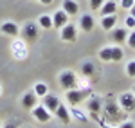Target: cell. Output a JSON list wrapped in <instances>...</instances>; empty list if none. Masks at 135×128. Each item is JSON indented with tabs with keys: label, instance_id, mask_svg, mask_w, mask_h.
Listing matches in <instances>:
<instances>
[{
	"label": "cell",
	"instance_id": "obj_15",
	"mask_svg": "<svg viewBox=\"0 0 135 128\" xmlns=\"http://www.w3.org/2000/svg\"><path fill=\"white\" fill-rule=\"evenodd\" d=\"M0 31L4 32L6 36H18L20 34V29H18V25L15 22H4L2 27H0Z\"/></svg>",
	"mask_w": 135,
	"mask_h": 128
},
{
	"label": "cell",
	"instance_id": "obj_26",
	"mask_svg": "<svg viewBox=\"0 0 135 128\" xmlns=\"http://www.w3.org/2000/svg\"><path fill=\"white\" fill-rule=\"evenodd\" d=\"M92 119H94V121H97V123L101 125V128H114V126H112V125H106L104 121H101V119L97 117V114H92Z\"/></svg>",
	"mask_w": 135,
	"mask_h": 128
},
{
	"label": "cell",
	"instance_id": "obj_19",
	"mask_svg": "<svg viewBox=\"0 0 135 128\" xmlns=\"http://www.w3.org/2000/svg\"><path fill=\"white\" fill-rule=\"evenodd\" d=\"M101 15H103V16H106V15H115V11H117V4H115L114 0H108V2H106V0H104V4L103 6H101Z\"/></svg>",
	"mask_w": 135,
	"mask_h": 128
},
{
	"label": "cell",
	"instance_id": "obj_23",
	"mask_svg": "<svg viewBox=\"0 0 135 128\" xmlns=\"http://www.w3.org/2000/svg\"><path fill=\"white\" fill-rule=\"evenodd\" d=\"M126 74L130 76V78H135V60L126 65Z\"/></svg>",
	"mask_w": 135,
	"mask_h": 128
},
{
	"label": "cell",
	"instance_id": "obj_12",
	"mask_svg": "<svg viewBox=\"0 0 135 128\" xmlns=\"http://www.w3.org/2000/svg\"><path fill=\"white\" fill-rule=\"evenodd\" d=\"M36 105H38V96L34 92H27V94L22 96V107L25 110H32Z\"/></svg>",
	"mask_w": 135,
	"mask_h": 128
},
{
	"label": "cell",
	"instance_id": "obj_25",
	"mask_svg": "<svg viewBox=\"0 0 135 128\" xmlns=\"http://www.w3.org/2000/svg\"><path fill=\"white\" fill-rule=\"evenodd\" d=\"M103 4H104V0H90V9H94V11H99Z\"/></svg>",
	"mask_w": 135,
	"mask_h": 128
},
{
	"label": "cell",
	"instance_id": "obj_7",
	"mask_svg": "<svg viewBox=\"0 0 135 128\" xmlns=\"http://www.w3.org/2000/svg\"><path fill=\"white\" fill-rule=\"evenodd\" d=\"M108 32H110V40L114 43H124L126 38H128V29L126 27H114Z\"/></svg>",
	"mask_w": 135,
	"mask_h": 128
},
{
	"label": "cell",
	"instance_id": "obj_30",
	"mask_svg": "<svg viewBox=\"0 0 135 128\" xmlns=\"http://www.w3.org/2000/svg\"><path fill=\"white\" fill-rule=\"evenodd\" d=\"M74 116H76V117L79 119V121H83V123H86V117H85V116L81 114V112H78V110H74Z\"/></svg>",
	"mask_w": 135,
	"mask_h": 128
},
{
	"label": "cell",
	"instance_id": "obj_1",
	"mask_svg": "<svg viewBox=\"0 0 135 128\" xmlns=\"http://www.w3.org/2000/svg\"><path fill=\"white\" fill-rule=\"evenodd\" d=\"M103 116H104V121L106 123H117V121H121L123 117H126L124 114H123V108L119 107L117 103H106L103 107Z\"/></svg>",
	"mask_w": 135,
	"mask_h": 128
},
{
	"label": "cell",
	"instance_id": "obj_21",
	"mask_svg": "<svg viewBox=\"0 0 135 128\" xmlns=\"http://www.w3.org/2000/svg\"><path fill=\"white\" fill-rule=\"evenodd\" d=\"M38 27H42V29H51L52 27V16L51 15H42V16L38 18Z\"/></svg>",
	"mask_w": 135,
	"mask_h": 128
},
{
	"label": "cell",
	"instance_id": "obj_8",
	"mask_svg": "<svg viewBox=\"0 0 135 128\" xmlns=\"http://www.w3.org/2000/svg\"><path fill=\"white\" fill-rule=\"evenodd\" d=\"M31 114H32V117L36 119V121H40V123H47L51 119V112L43 107V105H36L31 110Z\"/></svg>",
	"mask_w": 135,
	"mask_h": 128
},
{
	"label": "cell",
	"instance_id": "obj_10",
	"mask_svg": "<svg viewBox=\"0 0 135 128\" xmlns=\"http://www.w3.org/2000/svg\"><path fill=\"white\" fill-rule=\"evenodd\" d=\"M69 18H70V16H69L63 9H58L54 15H52V25H54L56 29H61L63 25L69 23Z\"/></svg>",
	"mask_w": 135,
	"mask_h": 128
},
{
	"label": "cell",
	"instance_id": "obj_14",
	"mask_svg": "<svg viewBox=\"0 0 135 128\" xmlns=\"http://www.w3.org/2000/svg\"><path fill=\"white\" fill-rule=\"evenodd\" d=\"M54 114H56V117L60 119V121H61L63 125H69V123H70V112H69V110H67V105H63V103H60V107L56 108V112H54Z\"/></svg>",
	"mask_w": 135,
	"mask_h": 128
},
{
	"label": "cell",
	"instance_id": "obj_17",
	"mask_svg": "<svg viewBox=\"0 0 135 128\" xmlns=\"http://www.w3.org/2000/svg\"><path fill=\"white\" fill-rule=\"evenodd\" d=\"M86 105H88V110H90L92 114H97V112L103 110V101H101V97L92 96V97H90V101H88Z\"/></svg>",
	"mask_w": 135,
	"mask_h": 128
},
{
	"label": "cell",
	"instance_id": "obj_6",
	"mask_svg": "<svg viewBox=\"0 0 135 128\" xmlns=\"http://www.w3.org/2000/svg\"><path fill=\"white\" fill-rule=\"evenodd\" d=\"M119 107L124 112H133L135 110V94L132 92H123L119 96Z\"/></svg>",
	"mask_w": 135,
	"mask_h": 128
},
{
	"label": "cell",
	"instance_id": "obj_20",
	"mask_svg": "<svg viewBox=\"0 0 135 128\" xmlns=\"http://www.w3.org/2000/svg\"><path fill=\"white\" fill-rule=\"evenodd\" d=\"M81 74H83L85 78H92V76L95 74V65H94L92 61H85V63L81 65Z\"/></svg>",
	"mask_w": 135,
	"mask_h": 128
},
{
	"label": "cell",
	"instance_id": "obj_28",
	"mask_svg": "<svg viewBox=\"0 0 135 128\" xmlns=\"http://www.w3.org/2000/svg\"><path fill=\"white\" fill-rule=\"evenodd\" d=\"M126 27H128V29H133V27H135V18L132 16V15L126 18Z\"/></svg>",
	"mask_w": 135,
	"mask_h": 128
},
{
	"label": "cell",
	"instance_id": "obj_31",
	"mask_svg": "<svg viewBox=\"0 0 135 128\" xmlns=\"http://www.w3.org/2000/svg\"><path fill=\"white\" fill-rule=\"evenodd\" d=\"M38 2H42L43 6H51L52 4V0H38Z\"/></svg>",
	"mask_w": 135,
	"mask_h": 128
},
{
	"label": "cell",
	"instance_id": "obj_22",
	"mask_svg": "<svg viewBox=\"0 0 135 128\" xmlns=\"http://www.w3.org/2000/svg\"><path fill=\"white\" fill-rule=\"evenodd\" d=\"M47 92H49V87L45 85V83L40 81V83H36V85H34V94H36L38 97H43Z\"/></svg>",
	"mask_w": 135,
	"mask_h": 128
},
{
	"label": "cell",
	"instance_id": "obj_24",
	"mask_svg": "<svg viewBox=\"0 0 135 128\" xmlns=\"http://www.w3.org/2000/svg\"><path fill=\"white\" fill-rule=\"evenodd\" d=\"M126 43L130 45V49H133V51H135V31L128 32V38H126Z\"/></svg>",
	"mask_w": 135,
	"mask_h": 128
},
{
	"label": "cell",
	"instance_id": "obj_9",
	"mask_svg": "<svg viewBox=\"0 0 135 128\" xmlns=\"http://www.w3.org/2000/svg\"><path fill=\"white\" fill-rule=\"evenodd\" d=\"M42 105L47 108L51 114H54V112H56V108L60 107V97H58V96H52V94H49V92H47V94L43 96Z\"/></svg>",
	"mask_w": 135,
	"mask_h": 128
},
{
	"label": "cell",
	"instance_id": "obj_29",
	"mask_svg": "<svg viewBox=\"0 0 135 128\" xmlns=\"http://www.w3.org/2000/svg\"><path fill=\"white\" fill-rule=\"evenodd\" d=\"M119 128H135V123H132V121H123Z\"/></svg>",
	"mask_w": 135,
	"mask_h": 128
},
{
	"label": "cell",
	"instance_id": "obj_18",
	"mask_svg": "<svg viewBox=\"0 0 135 128\" xmlns=\"http://www.w3.org/2000/svg\"><path fill=\"white\" fill-rule=\"evenodd\" d=\"M115 23H117V16L115 15H106L103 16V20H101V27H103L104 31H110V29H114Z\"/></svg>",
	"mask_w": 135,
	"mask_h": 128
},
{
	"label": "cell",
	"instance_id": "obj_11",
	"mask_svg": "<svg viewBox=\"0 0 135 128\" xmlns=\"http://www.w3.org/2000/svg\"><path fill=\"white\" fill-rule=\"evenodd\" d=\"M76 38H78V31H76V27H74L72 23L63 25L61 27V40L63 42H76Z\"/></svg>",
	"mask_w": 135,
	"mask_h": 128
},
{
	"label": "cell",
	"instance_id": "obj_35",
	"mask_svg": "<svg viewBox=\"0 0 135 128\" xmlns=\"http://www.w3.org/2000/svg\"><path fill=\"white\" fill-rule=\"evenodd\" d=\"M133 94H135V92H133Z\"/></svg>",
	"mask_w": 135,
	"mask_h": 128
},
{
	"label": "cell",
	"instance_id": "obj_3",
	"mask_svg": "<svg viewBox=\"0 0 135 128\" xmlns=\"http://www.w3.org/2000/svg\"><path fill=\"white\" fill-rule=\"evenodd\" d=\"M123 56L124 53L121 47H104L99 51V60H103V61H121Z\"/></svg>",
	"mask_w": 135,
	"mask_h": 128
},
{
	"label": "cell",
	"instance_id": "obj_5",
	"mask_svg": "<svg viewBox=\"0 0 135 128\" xmlns=\"http://www.w3.org/2000/svg\"><path fill=\"white\" fill-rule=\"evenodd\" d=\"M38 34H40V31H38V23H36V22H27V23L23 25V29H22L23 40L29 42V43L36 42V40H38Z\"/></svg>",
	"mask_w": 135,
	"mask_h": 128
},
{
	"label": "cell",
	"instance_id": "obj_16",
	"mask_svg": "<svg viewBox=\"0 0 135 128\" xmlns=\"http://www.w3.org/2000/svg\"><path fill=\"white\" fill-rule=\"evenodd\" d=\"M61 9L65 11L69 16H76V15L79 13V6H78V2H76V0H63Z\"/></svg>",
	"mask_w": 135,
	"mask_h": 128
},
{
	"label": "cell",
	"instance_id": "obj_2",
	"mask_svg": "<svg viewBox=\"0 0 135 128\" xmlns=\"http://www.w3.org/2000/svg\"><path fill=\"white\" fill-rule=\"evenodd\" d=\"M94 92L92 88H70L67 90V101L72 105V107H78L79 103H83L86 97H90Z\"/></svg>",
	"mask_w": 135,
	"mask_h": 128
},
{
	"label": "cell",
	"instance_id": "obj_33",
	"mask_svg": "<svg viewBox=\"0 0 135 128\" xmlns=\"http://www.w3.org/2000/svg\"><path fill=\"white\" fill-rule=\"evenodd\" d=\"M130 15H132V16H133V18H135V4H133V6H132V7H130Z\"/></svg>",
	"mask_w": 135,
	"mask_h": 128
},
{
	"label": "cell",
	"instance_id": "obj_13",
	"mask_svg": "<svg viewBox=\"0 0 135 128\" xmlns=\"http://www.w3.org/2000/svg\"><path fill=\"white\" fill-rule=\"evenodd\" d=\"M94 25H95V22H94V16H92V15H88V13L81 15V18H79V27H81V31L90 32L94 29Z\"/></svg>",
	"mask_w": 135,
	"mask_h": 128
},
{
	"label": "cell",
	"instance_id": "obj_27",
	"mask_svg": "<svg viewBox=\"0 0 135 128\" xmlns=\"http://www.w3.org/2000/svg\"><path fill=\"white\" fill-rule=\"evenodd\" d=\"M133 4H135V0H121V7L123 9H130Z\"/></svg>",
	"mask_w": 135,
	"mask_h": 128
},
{
	"label": "cell",
	"instance_id": "obj_4",
	"mask_svg": "<svg viewBox=\"0 0 135 128\" xmlns=\"http://www.w3.org/2000/svg\"><path fill=\"white\" fill-rule=\"evenodd\" d=\"M58 81H60L61 88L70 90V88H76V85H78V76H76L74 70H63V72H60Z\"/></svg>",
	"mask_w": 135,
	"mask_h": 128
},
{
	"label": "cell",
	"instance_id": "obj_32",
	"mask_svg": "<svg viewBox=\"0 0 135 128\" xmlns=\"http://www.w3.org/2000/svg\"><path fill=\"white\" fill-rule=\"evenodd\" d=\"M4 128H16V123H7Z\"/></svg>",
	"mask_w": 135,
	"mask_h": 128
},
{
	"label": "cell",
	"instance_id": "obj_34",
	"mask_svg": "<svg viewBox=\"0 0 135 128\" xmlns=\"http://www.w3.org/2000/svg\"><path fill=\"white\" fill-rule=\"evenodd\" d=\"M0 128H2V123H0Z\"/></svg>",
	"mask_w": 135,
	"mask_h": 128
}]
</instances>
